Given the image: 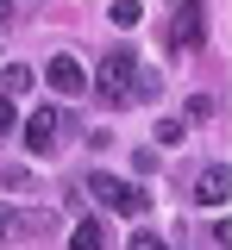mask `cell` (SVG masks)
<instances>
[{"label": "cell", "mask_w": 232, "mask_h": 250, "mask_svg": "<svg viewBox=\"0 0 232 250\" xmlns=\"http://www.w3.org/2000/svg\"><path fill=\"white\" fill-rule=\"evenodd\" d=\"M63 125H69V119L57 113V106H38L32 119H25V144H32L38 156H50L57 144H63Z\"/></svg>", "instance_id": "cell-3"}, {"label": "cell", "mask_w": 232, "mask_h": 250, "mask_svg": "<svg viewBox=\"0 0 232 250\" xmlns=\"http://www.w3.org/2000/svg\"><path fill=\"white\" fill-rule=\"evenodd\" d=\"M44 82H50L57 94H88V69H82L75 57H50V69H44Z\"/></svg>", "instance_id": "cell-5"}, {"label": "cell", "mask_w": 232, "mask_h": 250, "mask_svg": "<svg viewBox=\"0 0 232 250\" xmlns=\"http://www.w3.org/2000/svg\"><path fill=\"white\" fill-rule=\"evenodd\" d=\"M138 69H144V62H138L126 44H119V50H107V57H100V75H94V94L107 100V106H132Z\"/></svg>", "instance_id": "cell-1"}, {"label": "cell", "mask_w": 232, "mask_h": 250, "mask_svg": "<svg viewBox=\"0 0 232 250\" xmlns=\"http://www.w3.org/2000/svg\"><path fill=\"white\" fill-rule=\"evenodd\" d=\"M201 38H207L201 0H182V6H176V25H169V44H176V50H201Z\"/></svg>", "instance_id": "cell-4"}, {"label": "cell", "mask_w": 232, "mask_h": 250, "mask_svg": "<svg viewBox=\"0 0 232 250\" xmlns=\"http://www.w3.org/2000/svg\"><path fill=\"white\" fill-rule=\"evenodd\" d=\"M0 131H13V94H0Z\"/></svg>", "instance_id": "cell-15"}, {"label": "cell", "mask_w": 232, "mask_h": 250, "mask_svg": "<svg viewBox=\"0 0 232 250\" xmlns=\"http://www.w3.org/2000/svg\"><path fill=\"white\" fill-rule=\"evenodd\" d=\"M6 19H13V0H0V25H6Z\"/></svg>", "instance_id": "cell-16"}, {"label": "cell", "mask_w": 232, "mask_h": 250, "mask_svg": "<svg viewBox=\"0 0 232 250\" xmlns=\"http://www.w3.org/2000/svg\"><path fill=\"white\" fill-rule=\"evenodd\" d=\"M132 250H169V244L157 238V231H132Z\"/></svg>", "instance_id": "cell-14"}, {"label": "cell", "mask_w": 232, "mask_h": 250, "mask_svg": "<svg viewBox=\"0 0 232 250\" xmlns=\"http://www.w3.org/2000/svg\"><path fill=\"white\" fill-rule=\"evenodd\" d=\"M50 225H57V219L44 213V207H38V213H13V219H6V238H19V244H25V238H44Z\"/></svg>", "instance_id": "cell-6"}, {"label": "cell", "mask_w": 232, "mask_h": 250, "mask_svg": "<svg viewBox=\"0 0 232 250\" xmlns=\"http://www.w3.org/2000/svg\"><path fill=\"white\" fill-rule=\"evenodd\" d=\"M32 82H38L32 62H0V94H32Z\"/></svg>", "instance_id": "cell-8"}, {"label": "cell", "mask_w": 232, "mask_h": 250, "mask_svg": "<svg viewBox=\"0 0 232 250\" xmlns=\"http://www.w3.org/2000/svg\"><path fill=\"white\" fill-rule=\"evenodd\" d=\"M0 182H6V188H32L38 175H25V169H19V163H13V169H0Z\"/></svg>", "instance_id": "cell-13"}, {"label": "cell", "mask_w": 232, "mask_h": 250, "mask_svg": "<svg viewBox=\"0 0 232 250\" xmlns=\"http://www.w3.org/2000/svg\"><path fill=\"white\" fill-rule=\"evenodd\" d=\"M88 194H100L113 213H126V219H144V213H151V194L132 188V182H119V175H88Z\"/></svg>", "instance_id": "cell-2"}, {"label": "cell", "mask_w": 232, "mask_h": 250, "mask_svg": "<svg viewBox=\"0 0 232 250\" xmlns=\"http://www.w3.org/2000/svg\"><path fill=\"white\" fill-rule=\"evenodd\" d=\"M182 131H188L182 119H157V144H182Z\"/></svg>", "instance_id": "cell-12"}, {"label": "cell", "mask_w": 232, "mask_h": 250, "mask_svg": "<svg viewBox=\"0 0 232 250\" xmlns=\"http://www.w3.org/2000/svg\"><path fill=\"white\" fill-rule=\"evenodd\" d=\"M163 94V75L157 69H138V88H132V100H157Z\"/></svg>", "instance_id": "cell-10"}, {"label": "cell", "mask_w": 232, "mask_h": 250, "mask_svg": "<svg viewBox=\"0 0 232 250\" xmlns=\"http://www.w3.org/2000/svg\"><path fill=\"white\" fill-rule=\"evenodd\" d=\"M144 13H138V0H113V25H138Z\"/></svg>", "instance_id": "cell-11"}, {"label": "cell", "mask_w": 232, "mask_h": 250, "mask_svg": "<svg viewBox=\"0 0 232 250\" xmlns=\"http://www.w3.org/2000/svg\"><path fill=\"white\" fill-rule=\"evenodd\" d=\"M6 219H13V213H6V207H0V238H6Z\"/></svg>", "instance_id": "cell-17"}, {"label": "cell", "mask_w": 232, "mask_h": 250, "mask_svg": "<svg viewBox=\"0 0 232 250\" xmlns=\"http://www.w3.org/2000/svg\"><path fill=\"white\" fill-rule=\"evenodd\" d=\"M69 250H107V238H100V225H94V219H82V225L69 231Z\"/></svg>", "instance_id": "cell-9"}, {"label": "cell", "mask_w": 232, "mask_h": 250, "mask_svg": "<svg viewBox=\"0 0 232 250\" xmlns=\"http://www.w3.org/2000/svg\"><path fill=\"white\" fill-rule=\"evenodd\" d=\"M195 194L201 200H207V207H226V169H220V163H207V169H201V182H195Z\"/></svg>", "instance_id": "cell-7"}]
</instances>
